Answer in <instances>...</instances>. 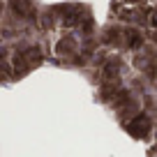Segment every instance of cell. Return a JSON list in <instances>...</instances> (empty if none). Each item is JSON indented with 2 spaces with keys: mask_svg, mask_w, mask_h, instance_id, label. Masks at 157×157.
I'll list each match as a JSON object with an SVG mask.
<instances>
[{
  "mask_svg": "<svg viewBox=\"0 0 157 157\" xmlns=\"http://www.w3.org/2000/svg\"><path fill=\"white\" fill-rule=\"evenodd\" d=\"M148 127H150V123H148L146 116H136L132 123H129V132H134L136 136H143V134L148 132Z\"/></svg>",
  "mask_w": 157,
  "mask_h": 157,
  "instance_id": "6da1fadb",
  "label": "cell"
},
{
  "mask_svg": "<svg viewBox=\"0 0 157 157\" xmlns=\"http://www.w3.org/2000/svg\"><path fill=\"white\" fill-rule=\"evenodd\" d=\"M125 37H127V46H132V49L141 46V42H143L139 30H127V33H125Z\"/></svg>",
  "mask_w": 157,
  "mask_h": 157,
  "instance_id": "7a4b0ae2",
  "label": "cell"
}]
</instances>
